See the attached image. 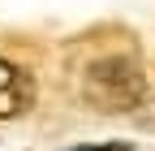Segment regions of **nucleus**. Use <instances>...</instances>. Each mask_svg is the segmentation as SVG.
I'll return each instance as SVG.
<instances>
[{
  "label": "nucleus",
  "instance_id": "f257e3e1",
  "mask_svg": "<svg viewBox=\"0 0 155 151\" xmlns=\"http://www.w3.org/2000/svg\"><path fill=\"white\" fill-rule=\"evenodd\" d=\"M82 99L99 112H129L147 99V73L134 56H104L86 69Z\"/></svg>",
  "mask_w": 155,
  "mask_h": 151
},
{
  "label": "nucleus",
  "instance_id": "f03ea898",
  "mask_svg": "<svg viewBox=\"0 0 155 151\" xmlns=\"http://www.w3.org/2000/svg\"><path fill=\"white\" fill-rule=\"evenodd\" d=\"M30 108H35V73L13 61H0V121H17Z\"/></svg>",
  "mask_w": 155,
  "mask_h": 151
},
{
  "label": "nucleus",
  "instance_id": "7ed1b4c3",
  "mask_svg": "<svg viewBox=\"0 0 155 151\" xmlns=\"http://www.w3.org/2000/svg\"><path fill=\"white\" fill-rule=\"evenodd\" d=\"M78 151H134V143H104V147H78Z\"/></svg>",
  "mask_w": 155,
  "mask_h": 151
}]
</instances>
